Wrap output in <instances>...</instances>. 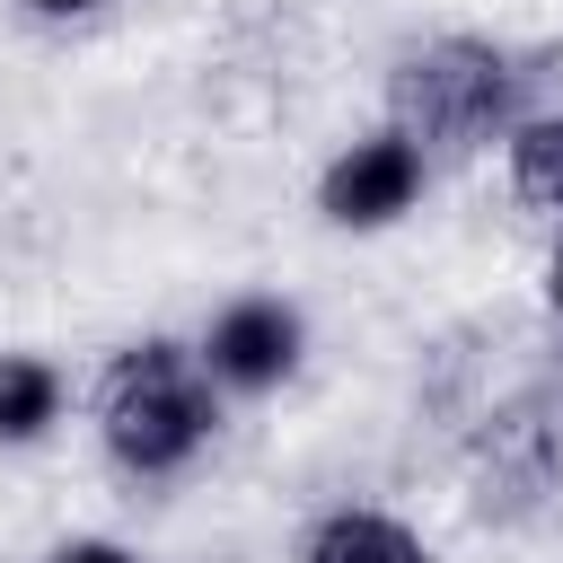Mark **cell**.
Masks as SVG:
<instances>
[{
  "label": "cell",
  "mask_w": 563,
  "mask_h": 563,
  "mask_svg": "<svg viewBox=\"0 0 563 563\" xmlns=\"http://www.w3.org/2000/svg\"><path fill=\"white\" fill-rule=\"evenodd\" d=\"M484 519H554L563 510V378H528L475 413L466 440Z\"/></svg>",
  "instance_id": "3957f363"
},
{
  "label": "cell",
  "mask_w": 563,
  "mask_h": 563,
  "mask_svg": "<svg viewBox=\"0 0 563 563\" xmlns=\"http://www.w3.org/2000/svg\"><path fill=\"white\" fill-rule=\"evenodd\" d=\"M545 308L563 317V238H554V255H545Z\"/></svg>",
  "instance_id": "8fae6325"
},
{
  "label": "cell",
  "mask_w": 563,
  "mask_h": 563,
  "mask_svg": "<svg viewBox=\"0 0 563 563\" xmlns=\"http://www.w3.org/2000/svg\"><path fill=\"white\" fill-rule=\"evenodd\" d=\"M97 431L123 475H185L220 431V378L202 369V343H123L97 387Z\"/></svg>",
  "instance_id": "6da1fadb"
},
{
  "label": "cell",
  "mask_w": 563,
  "mask_h": 563,
  "mask_svg": "<svg viewBox=\"0 0 563 563\" xmlns=\"http://www.w3.org/2000/svg\"><path fill=\"white\" fill-rule=\"evenodd\" d=\"M510 79H519V123L563 114V44H510Z\"/></svg>",
  "instance_id": "9c48e42d"
},
{
  "label": "cell",
  "mask_w": 563,
  "mask_h": 563,
  "mask_svg": "<svg viewBox=\"0 0 563 563\" xmlns=\"http://www.w3.org/2000/svg\"><path fill=\"white\" fill-rule=\"evenodd\" d=\"M44 563H141L132 545H114V537H70V545H53Z\"/></svg>",
  "instance_id": "30bf717a"
},
{
  "label": "cell",
  "mask_w": 563,
  "mask_h": 563,
  "mask_svg": "<svg viewBox=\"0 0 563 563\" xmlns=\"http://www.w3.org/2000/svg\"><path fill=\"white\" fill-rule=\"evenodd\" d=\"M422 176H431V158L387 123V132H361V141L317 176V211H325L334 229H387V220H405V211L422 202Z\"/></svg>",
  "instance_id": "277c9868"
},
{
  "label": "cell",
  "mask_w": 563,
  "mask_h": 563,
  "mask_svg": "<svg viewBox=\"0 0 563 563\" xmlns=\"http://www.w3.org/2000/svg\"><path fill=\"white\" fill-rule=\"evenodd\" d=\"M299 563H431V545L396 510H325L299 545Z\"/></svg>",
  "instance_id": "8992f818"
},
{
  "label": "cell",
  "mask_w": 563,
  "mask_h": 563,
  "mask_svg": "<svg viewBox=\"0 0 563 563\" xmlns=\"http://www.w3.org/2000/svg\"><path fill=\"white\" fill-rule=\"evenodd\" d=\"M501 167H510V194L528 211H563V114H528L501 132Z\"/></svg>",
  "instance_id": "ba28073f"
},
{
  "label": "cell",
  "mask_w": 563,
  "mask_h": 563,
  "mask_svg": "<svg viewBox=\"0 0 563 563\" xmlns=\"http://www.w3.org/2000/svg\"><path fill=\"white\" fill-rule=\"evenodd\" d=\"M299 343H308L299 308L273 299V290H246V299H229V308L211 317L202 369H211L229 396H264V387H282V378L299 369Z\"/></svg>",
  "instance_id": "5b68a950"
},
{
  "label": "cell",
  "mask_w": 563,
  "mask_h": 563,
  "mask_svg": "<svg viewBox=\"0 0 563 563\" xmlns=\"http://www.w3.org/2000/svg\"><path fill=\"white\" fill-rule=\"evenodd\" d=\"M26 9H35V18H88L97 0H26Z\"/></svg>",
  "instance_id": "7c38bea8"
},
{
  "label": "cell",
  "mask_w": 563,
  "mask_h": 563,
  "mask_svg": "<svg viewBox=\"0 0 563 563\" xmlns=\"http://www.w3.org/2000/svg\"><path fill=\"white\" fill-rule=\"evenodd\" d=\"M387 123L431 158H466L519 123V79L510 44L493 35H422L387 62Z\"/></svg>",
  "instance_id": "7a4b0ae2"
},
{
  "label": "cell",
  "mask_w": 563,
  "mask_h": 563,
  "mask_svg": "<svg viewBox=\"0 0 563 563\" xmlns=\"http://www.w3.org/2000/svg\"><path fill=\"white\" fill-rule=\"evenodd\" d=\"M62 369L44 352H0V449H26L62 422Z\"/></svg>",
  "instance_id": "52a82bcc"
}]
</instances>
